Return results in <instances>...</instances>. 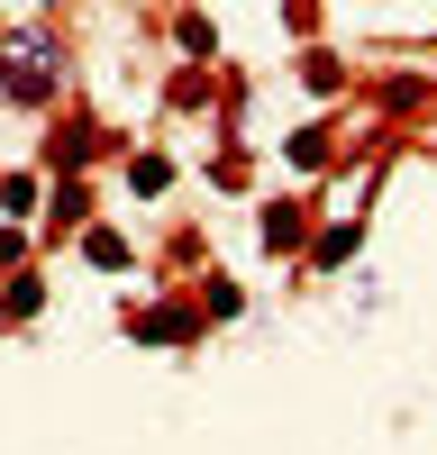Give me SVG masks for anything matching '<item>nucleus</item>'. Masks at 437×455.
<instances>
[{
	"instance_id": "1",
	"label": "nucleus",
	"mask_w": 437,
	"mask_h": 455,
	"mask_svg": "<svg viewBox=\"0 0 437 455\" xmlns=\"http://www.w3.org/2000/svg\"><path fill=\"white\" fill-rule=\"evenodd\" d=\"M0 92H10V100H46V92H55V46H46L36 28L0 46Z\"/></svg>"
}]
</instances>
